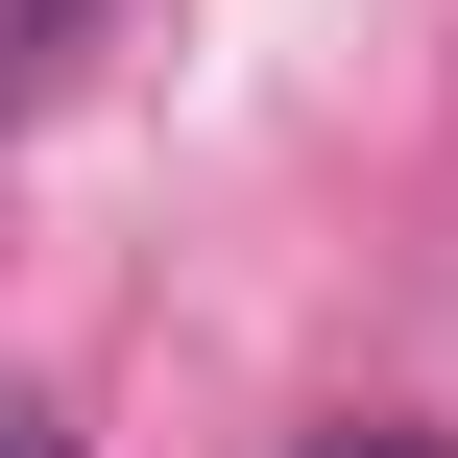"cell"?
Returning <instances> with one entry per match:
<instances>
[{"instance_id":"6da1fadb","label":"cell","mask_w":458,"mask_h":458,"mask_svg":"<svg viewBox=\"0 0 458 458\" xmlns=\"http://www.w3.org/2000/svg\"><path fill=\"white\" fill-rule=\"evenodd\" d=\"M314 458H435V435H411V411H338V435H314Z\"/></svg>"},{"instance_id":"7a4b0ae2","label":"cell","mask_w":458,"mask_h":458,"mask_svg":"<svg viewBox=\"0 0 458 458\" xmlns=\"http://www.w3.org/2000/svg\"><path fill=\"white\" fill-rule=\"evenodd\" d=\"M0 458H72V435H48V386H0Z\"/></svg>"}]
</instances>
